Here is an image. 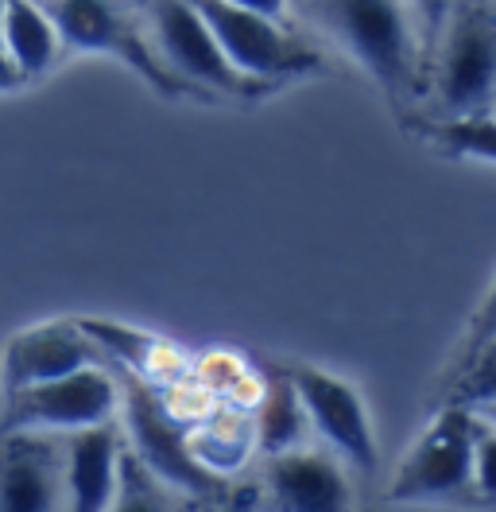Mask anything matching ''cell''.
<instances>
[{"instance_id": "cell-1", "label": "cell", "mask_w": 496, "mask_h": 512, "mask_svg": "<svg viewBox=\"0 0 496 512\" xmlns=\"http://www.w3.org/2000/svg\"><path fill=\"white\" fill-rule=\"evenodd\" d=\"M291 12L361 66L400 117L423 101L427 59L403 0H291Z\"/></svg>"}, {"instance_id": "cell-2", "label": "cell", "mask_w": 496, "mask_h": 512, "mask_svg": "<svg viewBox=\"0 0 496 512\" xmlns=\"http://www.w3.org/2000/svg\"><path fill=\"white\" fill-rule=\"evenodd\" d=\"M442 121H485L496 105V0H454L427 63Z\"/></svg>"}, {"instance_id": "cell-3", "label": "cell", "mask_w": 496, "mask_h": 512, "mask_svg": "<svg viewBox=\"0 0 496 512\" xmlns=\"http://www.w3.org/2000/svg\"><path fill=\"white\" fill-rule=\"evenodd\" d=\"M148 39L163 66L186 86V94H202L206 101L214 97L256 101V97L272 94V86L252 82L229 63V55L221 51V43L190 0H152Z\"/></svg>"}, {"instance_id": "cell-4", "label": "cell", "mask_w": 496, "mask_h": 512, "mask_svg": "<svg viewBox=\"0 0 496 512\" xmlns=\"http://www.w3.org/2000/svg\"><path fill=\"white\" fill-rule=\"evenodd\" d=\"M109 365H90L55 381L4 392L0 435H78L109 427L121 412V384Z\"/></svg>"}, {"instance_id": "cell-5", "label": "cell", "mask_w": 496, "mask_h": 512, "mask_svg": "<svg viewBox=\"0 0 496 512\" xmlns=\"http://www.w3.org/2000/svg\"><path fill=\"white\" fill-rule=\"evenodd\" d=\"M59 32L62 51L78 55H109L128 66L140 82L163 97H190L186 86L155 55L152 39L136 28L121 0H39Z\"/></svg>"}, {"instance_id": "cell-6", "label": "cell", "mask_w": 496, "mask_h": 512, "mask_svg": "<svg viewBox=\"0 0 496 512\" xmlns=\"http://www.w3.org/2000/svg\"><path fill=\"white\" fill-rule=\"evenodd\" d=\"M190 4L202 12L206 28L214 32L229 63L252 82L276 90L291 78H307L322 70V55L303 35L287 32V20H272L225 0H190Z\"/></svg>"}, {"instance_id": "cell-7", "label": "cell", "mask_w": 496, "mask_h": 512, "mask_svg": "<svg viewBox=\"0 0 496 512\" xmlns=\"http://www.w3.org/2000/svg\"><path fill=\"white\" fill-rule=\"evenodd\" d=\"M473 443L477 416L458 404H442L427 431L415 439V447L403 454L400 470L388 485V501L431 505L473 493Z\"/></svg>"}, {"instance_id": "cell-8", "label": "cell", "mask_w": 496, "mask_h": 512, "mask_svg": "<svg viewBox=\"0 0 496 512\" xmlns=\"http://www.w3.org/2000/svg\"><path fill=\"white\" fill-rule=\"evenodd\" d=\"M117 384H121V412H124V427H128V439H132V454L167 489L202 493V497L214 493L217 478L194 458L190 439H186L190 431L167 412V404L148 388V381L121 369Z\"/></svg>"}, {"instance_id": "cell-9", "label": "cell", "mask_w": 496, "mask_h": 512, "mask_svg": "<svg viewBox=\"0 0 496 512\" xmlns=\"http://www.w3.org/2000/svg\"><path fill=\"white\" fill-rule=\"evenodd\" d=\"M287 377L303 400L310 431L330 447V454H338L345 466H353L361 474H376L380 447H376L365 396L345 377L318 369V365H291Z\"/></svg>"}, {"instance_id": "cell-10", "label": "cell", "mask_w": 496, "mask_h": 512, "mask_svg": "<svg viewBox=\"0 0 496 512\" xmlns=\"http://www.w3.org/2000/svg\"><path fill=\"white\" fill-rule=\"evenodd\" d=\"M90 365H109V361H105V353L97 350V342L82 330V322H35V326L16 330L4 342L0 392H16V388H28V384L55 381V377L90 369Z\"/></svg>"}, {"instance_id": "cell-11", "label": "cell", "mask_w": 496, "mask_h": 512, "mask_svg": "<svg viewBox=\"0 0 496 512\" xmlns=\"http://www.w3.org/2000/svg\"><path fill=\"white\" fill-rule=\"evenodd\" d=\"M66 450L43 435H0V512H62Z\"/></svg>"}, {"instance_id": "cell-12", "label": "cell", "mask_w": 496, "mask_h": 512, "mask_svg": "<svg viewBox=\"0 0 496 512\" xmlns=\"http://www.w3.org/2000/svg\"><path fill=\"white\" fill-rule=\"evenodd\" d=\"M268 512H353V489L334 454L283 450L264 474Z\"/></svg>"}, {"instance_id": "cell-13", "label": "cell", "mask_w": 496, "mask_h": 512, "mask_svg": "<svg viewBox=\"0 0 496 512\" xmlns=\"http://www.w3.org/2000/svg\"><path fill=\"white\" fill-rule=\"evenodd\" d=\"M121 443L109 427L78 431L66 443V501L62 512H105L117 481Z\"/></svg>"}, {"instance_id": "cell-14", "label": "cell", "mask_w": 496, "mask_h": 512, "mask_svg": "<svg viewBox=\"0 0 496 512\" xmlns=\"http://www.w3.org/2000/svg\"><path fill=\"white\" fill-rule=\"evenodd\" d=\"M0 47L24 74V82H35L51 74L62 55L59 32L39 0H8L0 20Z\"/></svg>"}, {"instance_id": "cell-15", "label": "cell", "mask_w": 496, "mask_h": 512, "mask_svg": "<svg viewBox=\"0 0 496 512\" xmlns=\"http://www.w3.org/2000/svg\"><path fill=\"white\" fill-rule=\"evenodd\" d=\"M252 427H256V443L268 450V458L283 454V450L303 447L310 423H307V412H303V400H299V392H295V384H291L287 373L268 384L264 404H260V416H256Z\"/></svg>"}, {"instance_id": "cell-16", "label": "cell", "mask_w": 496, "mask_h": 512, "mask_svg": "<svg viewBox=\"0 0 496 512\" xmlns=\"http://www.w3.org/2000/svg\"><path fill=\"white\" fill-rule=\"evenodd\" d=\"M186 439H190L194 458H198L214 478H221V474L237 470L248 458V450L256 447V427L245 423V419H237V423H210L206 431L198 427V435H186Z\"/></svg>"}, {"instance_id": "cell-17", "label": "cell", "mask_w": 496, "mask_h": 512, "mask_svg": "<svg viewBox=\"0 0 496 512\" xmlns=\"http://www.w3.org/2000/svg\"><path fill=\"white\" fill-rule=\"evenodd\" d=\"M105 512H175V509L167 501V485L155 478L132 450H121L113 497H109V509Z\"/></svg>"}, {"instance_id": "cell-18", "label": "cell", "mask_w": 496, "mask_h": 512, "mask_svg": "<svg viewBox=\"0 0 496 512\" xmlns=\"http://www.w3.org/2000/svg\"><path fill=\"white\" fill-rule=\"evenodd\" d=\"M489 400H496V338H489L458 373H450V388L442 404H458L473 412Z\"/></svg>"}, {"instance_id": "cell-19", "label": "cell", "mask_w": 496, "mask_h": 512, "mask_svg": "<svg viewBox=\"0 0 496 512\" xmlns=\"http://www.w3.org/2000/svg\"><path fill=\"white\" fill-rule=\"evenodd\" d=\"M434 140H438L446 152L462 156V160L493 163L496 167V121L493 117H485V121H442L438 132H434Z\"/></svg>"}, {"instance_id": "cell-20", "label": "cell", "mask_w": 496, "mask_h": 512, "mask_svg": "<svg viewBox=\"0 0 496 512\" xmlns=\"http://www.w3.org/2000/svg\"><path fill=\"white\" fill-rule=\"evenodd\" d=\"M403 8H407L411 24L419 32L423 59L431 63V51L434 43H438V35H442V28H446V20H450V12H454V0H403Z\"/></svg>"}, {"instance_id": "cell-21", "label": "cell", "mask_w": 496, "mask_h": 512, "mask_svg": "<svg viewBox=\"0 0 496 512\" xmlns=\"http://www.w3.org/2000/svg\"><path fill=\"white\" fill-rule=\"evenodd\" d=\"M489 338H496V276H493V284H489V291H485V299H481V307L473 311V319L465 326V338H462V346H458V357H454V373H458Z\"/></svg>"}, {"instance_id": "cell-22", "label": "cell", "mask_w": 496, "mask_h": 512, "mask_svg": "<svg viewBox=\"0 0 496 512\" xmlns=\"http://www.w3.org/2000/svg\"><path fill=\"white\" fill-rule=\"evenodd\" d=\"M473 493L496 501V427L477 419V443H473Z\"/></svg>"}, {"instance_id": "cell-23", "label": "cell", "mask_w": 496, "mask_h": 512, "mask_svg": "<svg viewBox=\"0 0 496 512\" xmlns=\"http://www.w3.org/2000/svg\"><path fill=\"white\" fill-rule=\"evenodd\" d=\"M225 4H237V8H248V12L272 16V20H287L291 16V0H225Z\"/></svg>"}, {"instance_id": "cell-24", "label": "cell", "mask_w": 496, "mask_h": 512, "mask_svg": "<svg viewBox=\"0 0 496 512\" xmlns=\"http://www.w3.org/2000/svg\"><path fill=\"white\" fill-rule=\"evenodd\" d=\"M28 82H24V74L16 70V63L4 55V47H0V94H16V90H24Z\"/></svg>"}, {"instance_id": "cell-25", "label": "cell", "mask_w": 496, "mask_h": 512, "mask_svg": "<svg viewBox=\"0 0 496 512\" xmlns=\"http://www.w3.org/2000/svg\"><path fill=\"white\" fill-rule=\"evenodd\" d=\"M473 416L481 419V423H489V427H496V400L481 404V408H473Z\"/></svg>"}, {"instance_id": "cell-26", "label": "cell", "mask_w": 496, "mask_h": 512, "mask_svg": "<svg viewBox=\"0 0 496 512\" xmlns=\"http://www.w3.org/2000/svg\"><path fill=\"white\" fill-rule=\"evenodd\" d=\"M4 4H8V0H0V20H4Z\"/></svg>"}, {"instance_id": "cell-27", "label": "cell", "mask_w": 496, "mask_h": 512, "mask_svg": "<svg viewBox=\"0 0 496 512\" xmlns=\"http://www.w3.org/2000/svg\"><path fill=\"white\" fill-rule=\"evenodd\" d=\"M493 121H496V105H493Z\"/></svg>"}]
</instances>
